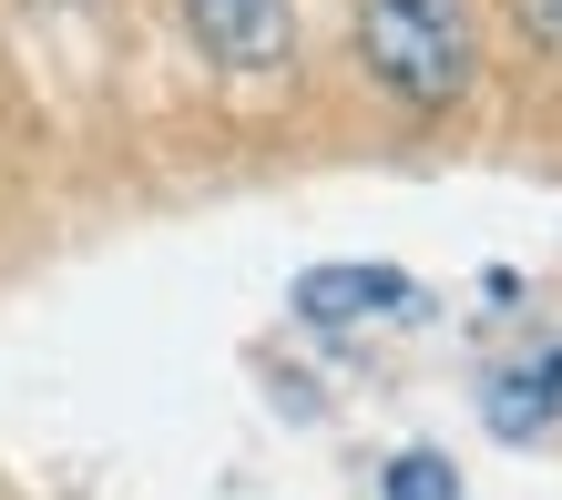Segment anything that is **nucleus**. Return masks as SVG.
Masks as SVG:
<instances>
[{
	"instance_id": "obj_1",
	"label": "nucleus",
	"mask_w": 562,
	"mask_h": 500,
	"mask_svg": "<svg viewBox=\"0 0 562 500\" xmlns=\"http://www.w3.org/2000/svg\"><path fill=\"white\" fill-rule=\"evenodd\" d=\"M358 61L400 113H450L471 92V0H358Z\"/></svg>"
},
{
	"instance_id": "obj_2",
	"label": "nucleus",
	"mask_w": 562,
	"mask_h": 500,
	"mask_svg": "<svg viewBox=\"0 0 562 500\" xmlns=\"http://www.w3.org/2000/svg\"><path fill=\"white\" fill-rule=\"evenodd\" d=\"M175 11L225 82H267L296 61V0H175Z\"/></svg>"
},
{
	"instance_id": "obj_3",
	"label": "nucleus",
	"mask_w": 562,
	"mask_h": 500,
	"mask_svg": "<svg viewBox=\"0 0 562 500\" xmlns=\"http://www.w3.org/2000/svg\"><path fill=\"white\" fill-rule=\"evenodd\" d=\"M389 307H409V276H400V265H317V276L296 286V317H317V327L389 317Z\"/></svg>"
},
{
	"instance_id": "obj_4",
	"label": "nucleus",
	"mask_w": 562,
	"mask_h": 500,
	"mask_svg": "<svg viewBox=\"0 0 562 500\" xmlns=\"http://www.w3.org/2000/svg\"><path fill=\"white\" fill-rule=\"evenodd\" d=\"M481 409H491V429H502V440H532V429L562 409V348H542V368L491 378V388H481Z\"/></svg>"
},
{
	"instance_id": "obj_5",
	"label": "nucleus",
	"mask_w": 562,
	"mask_h": 500,
	"mask_svg": "<svg viewBox=\"0 0 562 500\" xmlns=\"http://www.w3.org/2000/svg\"><path fill=\"white\" fill-rule=\"evenodd\" d=\"M379 500H460V470H450L440 450H400L379 470Z\"/></svg>"
},
{
	"instance_id": "obj_6",
	"label": "nucleus",
	"mask_w": 562,
	"mask_h": 500,
	"mask_svg": "<svg viewBox=\"0 0 562 500\" xmlns=\"http://www.w3.org/2000/svg\"><path fill=\"white\" fill-rule=\"evenodd\" d=\"M521 11H532V31H542V42H562V0H521Z\"/></svg>"
}]
</instances>
